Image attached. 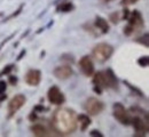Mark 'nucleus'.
I'll use <instances>...</instances> for the list:
<instances>
[{"label": "nucleus", "instance_id": "f257e3e1", "mask_svg": "<svg viewBox=\"0 0 149 137\" xmlns=\"http://www.w3.org/2000/svg\"><path fill=\"white\" fill-rule=\"evenodd\" d=\"M77 114L74 110L67 107L57 109L52 118V125L54 129L57 134L61 135H69L74 133L77 129Z\"/></svg>", "mask_w": 149, "mask_h": 137}, {"label": "nucleus", "instance_id": "f03ea898", "mask_svg": "<svg viewBox=\"0 0 149 137\" xmlns=\"http://www.w3.org/2000/svg\"><path fill=\"white\" fill-rule=\"evenodd\" d=\"M112 53H113V48L109 43L106 42H101L99 45H96L92 50V55L97 62L100 63H104L106 61L111 57Z\"/></svg>", "mask_w": 149, "mask_h": 137}, {"label": "nucleus", "instance_id": "7ed1b4c3", "mask_svg": "<svg viewBox=\"0 0 149 137\" xmlns=\"http://www.w3.org/2000/svg\"><path fill=\"white\" fill-rule=\"evenodd\" d=\"M83 107L90 116H97L104 110V103L95 97H90L85 101Z\"/></svg>", "mask_w": 149, "mask_h": 137}, {"label": "nucleus", "instance_id": "20e7f679", "mask_svg": "<svg viewBox=\"0 0 149 137\" xmlns=\"http://www.w3.org/2000/svg\"><path fill=\"white\" fill-rule=\"evenodd\" d=\"M113 117L116 118L120 123L129 126L131 125V119L129 112L126 111V109L124 107V105L122 103H115L113 104Z\"/></svg>", "mask_w": 149, "mask_h": 137}, {"label": "nucleus", "instance_id": "39448f33", "mask_svg": "<svg viewBox=\"0 0 149 137\" xmlns=\"http://www.w3.org/2000/svg\"><path fill=\"white\" fill-rule=\"evenodd\" d=\"M47 98L48 101L54 105H61L65 102V97L61 89L57 86H52L47 92Z\"/></svg>", "mask_w": 149, "mask_h": 137}, {"label": "nucleus", "instance_id": "423d86ee", "mask_svg": "<svg viewBox=\"0 0 149 137\" xmlns=\"http://www.w3.org/2000/svg\"><path fill=\"white\" fill-rule=\"evenodd\" d=\"M148 121H143V119L141 117H134L131 119V125L134 127L135 130V135L136 136H143L148 133Z\"/></svg>", "mask_w": 149, "mask_h": 137}, {"label": "nucleus", "instance_id": "0eeeda50", "mask_svg": "<svg viewBox=\"0 0 149 137\" xmlns=\"http://www.w3.org/2000/svg\"><path fill=\"white\" fill-rule=\"evenodd\" d=\"M26 102V98L24 95L19 94V95H15L14 97L12 98L8 103V112H9V117H12L13 114H15L19 109L25 104Z\"/></svg>", "mask_w": 149, "mask_h": 137}, {"label": "nucleus", "instance_id": "6e6552de", "mask_svg": "<svg viewBox=\"0 0 149 137\" xmlns=\"http://www.w3.org/2000/svg\"><path fill=\"white\" fill-rule=\"evenodd\" d=\"M79 67H80V71L83 72V74L86 77H92L95 72L94 64L90 56H83L79 59Z\"/></svg>", "mask_w": 149, "mask_h": 137}, {"label": "nucleus", "instance_id": "1a4fd4ad", "mask_svg": "<svg viewBox=\"0 0 149 137\" xmlns=\"http://www.w3.org/2000/svg\"><path fill=\"white\" fill-rule=\"evenodd\" d=\"M72 73H74V71H72L71 66L68 65V64L60 65V66L55 67L54 71H53L54 77L57 78L58 80H67V79H69L72 76Z\"/></svg>", "mask_w": 149, "mask_h": 137}, {"label": "nucleus", "instance_id": "9d476101", "mask_svg": "<svg viewBox=\"0 0 149 137\" xmlns=\"http://www.w3.org/2000/svg\"><path fill=\"white\" fill-rule=\"evenodd\" d=\"M102 76H103V81H104V88H110V89L118 88L117 78L111 69H107L106 71H102Z\"/></svg>", "mask_w": 149, "mask_h": 137}, {"label": "nucleus", "instance_id": "9b49d317", "mask_svg": "<svg viewBox=\"0 0 149 137\" xmlns=\"http://www.w3.org/2000/svg\"><path fill=\"white\" fill-rule=\"evenodd\" d=\"M41 80V72L40 70H29L25 74V82L29 86H38Z\"/></svg>", "mask_w": 149, "mask_h": 137}, {"label": "nucleus", "instance_id": "f8f14e48", "mask_svg": "<svg viewBox=\"0 0 149 137\" xmlns=\"http://www.w3.org/2000/svg\"><path fill=\"white\" fill-rule=\"evenodd\" d=\"M127 21H129V24L134 26L136 30H140L143 26V17H142L141 13L138 10H134V12L130 13V16H129Z\"/></svg>", "mask_w": 149, "mask_h": 137}, {"label": "nucleus", "instance_id": "ddd939ff", "mask_svg": "<svg viewBox=\"0 0 149 137\" xmlns=\"http://www.w3.org/2000/svg\"><path fill=\"white\" fill-rule=\"evenodd\" d=\"M94 26H95V29L100 30V32L102 34H106V33L109 32V25H108L107 21L104 20V19H102V17H96L95 19Z\"/></svg>", "mask_w": 149, "mask_h": 137}, {"label": "nucleus", "instance_id": "4468645a", "mask_svg": "<svg viewBox=\"0 0 149 137\" xmlns=\"http://www.w3.org/2000/svg\"><path fill=\"white\" fill-rule=\"evenodd\" d=\"M31 131L35 136L38 137H44L49 135V131L47 130V128L44 125H33L31 127Z\"/></svg>", "mask_w": 149, "mask_h": 137}, {"label": "nucleus", "instance_id": "2eb2a0df", "mask_svg": "<svg viewBox=\"0 0 149 137\" xmlns=\"http://www.w3.org/2000/svg\"><path fill=\"white\" fill-rule=\"evenodd\" d=\"M77 121L80 123V130L81 131H85L88 128V126L92 123V120L88 118V116H86V114H79V116H77Z\"/></svg>", "mask_w": 149, "mask_h": 137}, {"label": "nucleus", "instance_id": "dca6fc26", "mask_svg": "<svg viewBox=\"0 0 149 137\" xmlns=\"http://www.w3.org/2000/svg\"><path fill=\"white\" fill-rule=\"evenodd\" d=\"M93 77V82L95 86H99L100 88H104V81H103V76H102V71L101 72H94Z\"/></svg>", "mask_w": 149, "mask_h": 137}, {"label": "nucleus", "instance_id": "f3484780", "mask_svg": "<svg viewBox=\"0 0 149 137\" xmlns=\"http://www.w3.org/2000/svg\"><path fill=\"white\" fill-rule=\"evenodd\" d=\"M72 9H74V5L71 2H63L57 6V12H62V13H68L71 12Z\"/></svg>", "mask_w": 149, "mask_h": 137}, {"label": "nucleus", "instance_id": "a211bd4d", "mask_svg": "<svg viewBox=\"0 0 149 137\" xmlns=\"http://www.w3.org/2000/svg\"><path fill=\"white\" fill-rule=\"evenodd\" d=\"M130 111L131 112H133V113H136V114L141 116L142 119H143V117H145V119L148 121V113H147L145 110H142L141 107H139V106H131Z\"/></svg>", "mask_w": 149, "mask_h": 137}, {"label": "nucleus", "instance_id": "6ab92c4d", "mask_svg": "<svg viewBox=\"0 0 149 137\" xmlns=\"http://www.w3.org/2000/svg\"><path fill=\"white\" fill-rule=\"evenodd\" d=\"M124 85H126V86L130 88L131 90H133V93H135L138 96H140V97H145V96H143V94L141 93V90H140V89H138L136 87H133V86H132L131 83H129L127 81H124Z\"/></svg>", "mask_w": 149, "mask_h": 137}, {"label": "nucleus", "instance_id": "aec40b11", "mask_svg": "<svg viewBox=\"0 0 149 137\" xmlns=\"http://www.w3.org/2000/svg\"><path fill=\"white\" fill-rule=\"evenodd\" d=\"M109 19H110V21H111L113 24H117V23L119 22V20H120L119 13H118V12H113V13H111V14L109 15Z\"/></svg>", "mask_w": 149, "mask_h": 137}, {"label": "nucleus", "instance_id": "412c9836", "mask_svg": "<svg viewBox=\"0 0 149 137\" xmlns=\"http://www.w3.org/2000/svg\"><path fill=\"white\" fill-rule=\"evenodd\" d=\"M138 64H139L140 66H148V64H149L148 56H147V55H145V56H141L140 59H138Z\"/></svg>", "mask_w": 149, "mask_h": 137}, {"label": "nucleus", "instance_id": "4be33fe9", "mask_svg": "<svg viewBox=\"0 0 149 137\" xmlns=\"http://www.w3.org/2000/svg\"><path fill=\"white\" fill-rule=\"evenodd\" d=\"M136 42H140V43H142L145 47H148V34L146 33L145 36H142L141 38H138V39L135 40Z\"/></svg>", "mask_w": 149, "mask_h": 137}, {"label": "nucleus", "instance_id": "5701e85b", "mask_svg": "<svg viewBox=\"0 0 149 137\" xmlns=\"http://www.w3.org/2000/svg\"><path fill=\"white\" fill-rule=\"evenodd\" d=\"M13 69H14V65L13 64H8L2 71H1V73H0V76H5V74H8V73H10L12 71H13Z\"/></svg>", "mask_w": 149, "mask_h": 137}, {"label": "nucleus", "instance_id": "b1692460", "mask_svg": "<svg viewBox=\"0 0 149 137\" xmlns=\"http://www.w3.org/2000/svg\"><path fill=\"white\" fill-rule=\"evenodd\" d=\"M23 7H24V5H21V6H19V8H17V10H16V12H14V13H13L12 15H9V16H8V17H7L6 20H12V19H14V17H16V16H17L19 14H21V12H22V9H23Z\"/></svg>", "mask_w": 149, "mask_h": 137}, {"label": "nucleus", "instance_id": "393cba45", "mask_svg": "<svg viewBox=\"0 0 149 137\" xmlns=\"http://www.w3.org/2000/svg\"><path fill=\"white\" fill-rule=\"evenodd\" d=\"M7 89V83L3 80H0V95H2Z\"/></svg>", "mask_w": 149, "mask_h": 137}, {"label": "nucleus", "instance_id": "a878e982", "mask_svg": "<svg viewBox=\"0 0 149 137\" xmlns=\"http://www.w3.org/2000/svg\"><path fill=\"white\" fill-rule=\"evenodd\" d=\"M17 77H15V76H10L9 78H8V82L10 83V85H13V86H15L16 83H17Z\"/></svg>", "mask_w": 149, "mask_h": 137}, {"label": "nucleus", "instance_id": "bb28decb", "mask_svg": "<svg viewBox=\"0 0 149 137\" xmlns=\"http://www.w3.org/2000/svg\"><path fill=\"white\" fill-rule=\"evenodd\" d=\"M14 36H15V33H13V34H10V36H9L8 38H6V39H5V40H3V41H2V42H1V43H0V50H1L2 48H3V46H5V45H6V43H7V42H8L9 40L12 39V38H13Z\"/></svg>", "mask_w": 149, "mask_h": 137}, {"label": "nucleus", "instance_id": "cd10ccee", "mask_svg": "<svg viewBox=\"0 0 149 137\" xmlns=\"http://www.w3.org/2000/svg\"><path fill=\"white\" fill-rule=\"evenodd\" d=\"M129 16H130V10H129L127 8H124V10H123V17H122V20H127V19H129Z\"/></svg>", "mask_w": 149, "mask_h": 137}, {"label": "nucleus", "instance_id": "c85d7f7f", "mask_svg": "<svg viewBox=\"0 0 149 137\" xmlns=\"http://www.w3.org/2000/svg\"><path fill=\"white\" fill-rule=\"evenodd\" d=\"M33 110H35L36 112H42V111H45V107H44V105L38 104V105H36V106L33 107Z\"/></svg>", "mask_w": 149, "mask_h": 137}, {"label": "nucleus", "instance_id": "c756f323", "mask_svg": "<svg viewBox=\"0 0 149 137\" xmlns=\"http://www.w3.org/2000/svg\"><path fill=\"white\" fill-rule=\"evenodd\" d=\"M90 135H91V136H99V137H103V134H102V133H100L99 130H92V131L90 133Z\"/></svg>", "mask_w": 149, "mask_h": 137}, {"label": "nucleus", "instance_id": "7c9ffc66", "mask_svg": "<svg viewBox=\"0 0 149 137\" xmlns=\"http://www.w3.org/2000/svg\"><path fill=\"white\" fill-rule=\"evenodd\" d=\"M138 0H123L122 1V5H132V3H135Z\"/></svg>", "mask_w": 149, "mask_h": 137}, {"label": "nucleus", "instance_id": "2f4dec72", "mask_svg": "<svg viewBox=\"0 0 149 137\" xmlns=\"http://www.w3.org/2000/svg\"><path fill=\"white\" fill-rule=\"evenodd\" d=\"M25 54H26V50L25 49H23L21 53L19 54V56H17V59H16V61H21V59H23L24 56H25Z\"/></svg>", "mask_w": 149, "mask_h": 137}, {"label": "nucleus", "instance_id": "473e14b6", "mask_svg": "<svg viewBox=\"0 0 149 137\" xmlns=\"http://www.w3.org/2000/svg\"><path fill=\"white\" fill-rule=\"evenodd\" d=\"M37 119L38 118H37V116H36V113H35V112H32V113L29 116V120H30V121H36Z\"/></svg>", "mask_w": 149, "mask_h": 137}, {"label": "nucleus", "instance_id": "72a5a7b5", "mask_svg": "<svg viewBox=\"0 0 149 137\" xmlns=\"http://www.w3.org/2000/svg\"><path fill=\"white\" fill-rule=\"evenodd\" d=\"M94 90H95V93H97V94H101L102 92H101V88L99 87V86H95L94 87Z\"/></svg>", "mask_w": 149, "mask_h": 137}, {"label": "nucleus", "instance_id": "f704fd0d", "mask_svg": "<svg viewBox=\"0 0 149 137\" xmlns=\"http://www.w3.org/2000/svg\"><path fill=\"white\" fill-rule=\"evenodd\" d=\"M104 1H112V0H104Z\"/></svg>", "mask_w": 149, "mask_h": 137}]
</instances>
